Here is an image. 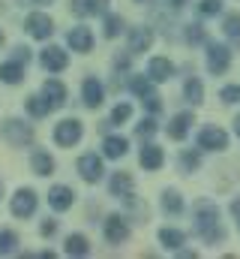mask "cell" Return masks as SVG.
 Listing matches in <instances>:
<instances>
[{"mask_svg":"<svg viewBox=\"0 0 240 259\" xmlns=\"http://www.w3.org/2000/svg\"><path fill=\"white\" fill-rule=\"evenodd\" d=\"M180 163H183V169H198V166H201V157H198L195 151H186V154L180 157Z\"/></svg>","mask_w":240,"mask_h":259,"instance_id":"cell-36","label":"cell"},{"mask_svg":"<svg viewBox=\"0 0 240 259\" xmlns=\"http://www.w3.org/2000/svg\"><path fill=\"white\" fill-rule=\"evenodd\" d=\"M186 39H189V42H204V30H201V24H189Z\"/></svg>","mask_w":240,"mask_h":259,"instance_id":"cell-38","label":"cell"},{"mask_svg":"<svg viewBox=\"0 0 240 259\" xmlns=\"http://www.w3.org/2000/svg\"><path fill=\"white\" fill-rule=\"evenodd\" d=\"M108 190L111 196H123V199H132L135 196V187H132V178L126 172H114L111 181H108Z\"/></svg>","mask_w":240,"mask_h":259,"instance_id":"cell-16","label":"cell"},{"mask_svg":"<svg viewBox=\"0 0 240 259\" xmlns=\"http://www.w3.org/2000/svg\"><path fill=\"white\" fill-rule=\"evenodd\" d=\"M15 247H18V235L9 232V229H3V232H0V256L15 253Z\"/></svg>","mask_w":240,"mask_h":259,"instance_id":"cell-29","label":"cell"},{"mask_svg":"<svg viewBox=\"0 0 240 259\" xmlns=\"http://www.w3.org/2000/svg\"><path fill=\"white\" fill-rule=\"evenodd\" d=\"M84 9L87 15H102L108 9V0H84Z\"/></svg>","mask_w":240,"mask_h":259,"instance_id":"cell-33","label":"cell"},{"mask_svg":"<svg viewBox=\"0 0 240 259\" xmlns=\"http://www.w3.org/2000/svg\"><path fill=\"white\" fill-rule=\"evenodd\" d=\"M135 130H138V136H141V139H150V136L156 133V121H153V118H144Z\"/></svg>","mask_w":240,"mask_h":259,"instance_id":"cell-35","label":"cell"},{"mask_svg":"<svg viewBox=\"0 0 240 259\" xmlns=\"http://www.w3.org/2000/svg\"><path fill=\"white\" fill-rule=\"evenodd\" d=\"M42 97L51 103V109H60V106L66 103V88L60 84L57 78H48V81L42 84Z\"/></svg>","mask_w":240,"mask_h":259,"instance_id":"cell-18","label":"cell"},{"mask_svg":"<svg viewBox=\"0 0 240 259\" xmlns=\"http://www.w3.org/2000/svg\"><path fill=\"white\" fill-rule=\"evenodd\" d=\"M234 133L240 136V115H237V121H234Z\"/></svg>","mask_w":240,"mask_h":259,"instance_id":"cell-45","label":"cell"},{"mask_svg":"<svg viewBox=\"0 0 240 259\" xmlns=\"http://www.w3.org/2000/svg\"><path fill=\"white\" fill-rule=\"evenodd\" d=\"M144 103H147V109H150L153 115H156V112L162 109V103H159V97H156V94H150V97H144Z\"/></svg>","mask_w":240,"mask_h":259,"instance_id":"cell-39","label":"cell"},{"mask_svg":"<svg viewBox=\"0 0 240 259\" xmlns=\"http://www.w3.org/2000/svg\"><path fill=\"white\" fill-rule=\"evenodd\" d=\"M195 235L201 241H207V244L225 241V229L219 223V208L213 202H207V199H201L195 205Z\"/></svg>","mask_w":240,"mask_h":259,"instance_id":"cell-1","label":"cell"},{"mask_svg":"<svg viewBox=\"0 0 240 259\" xmlns=\"http://www.w3.org/2000/svg\"><path fill=\"white\" fill-rule=\"evenodd\" d=\"M150 42H153V33H150V27H135V30L129 33V52H132V55H141V52H147V49H150Z\"/></svg>","mask_w":240,"mask_h":259,"instance_id":"cell-17","label":"cell"},{"mask_svg":"<svg viewBox=\"0 0 240 259\" xmlns=\"http://www.w3.org/2000/svg\"><path fill=\"white\" fill-rule=\"evenodd\" d=\"M21 3H27V6H42V3H51V0H21Z\"/></svg>","mask_w":240,"mask_h":259,"instance_id":"cell-43","label":"cell"},{"mask_svg":"<svg viewBox=\"0 0 240 259\" xmlns=\"http://www.w3.org/2000/svg\"><path fill=\"white\" fill-rule=\"evenodd\" d=\"M81 133H84V127H81L78 118H66L54 127V142L60 148H72L75 142H81Z\"/></svg>","mask_w":240,"mask_h":259,"instance_id":"cell-2","label":"cell"},{"mask_svg":"<svg viewBox=\"0 0 240 259\" xmlns=\"http://www.w3.org/2000/svg\"><path fill=\"white\" fill-rule=\"evenodd\" d=\"M198 148H204V151H225V148H228V136H225V130L204 127L201 133H198Z\"/></svg>","mask_w":240,"mask_h":259,"instance_id":"cell-5","label":"cell"},{"mask_svg":"<svg viewBox=\"0 0 240 259\" xmlns=\"http://www.w3.org/2000/svg\"><path fill=\"white\" fill-rule=\"evenodd\" d=\"M228 64H231V52L225 49V46H210L207 49V69L213 72V75H222L225 69H228Z\"/></svg>","mask_w":240,"mask_h":259,"instance_id":"cell-7","label":"cell"},{"mask_svg":"<svg viewBox=\"0 0 240 259\" xmlns=\"http://www.w3.org/2000/svg\"><path fill=\"white\" fill-rule=\"evenodd\" d=\"M222 103H240V84H228V88H222Z\"/></svg>","mask_w":240,"mask_h":259,"instance_id":"cell-34","label":"cell"},{"mask_svg":"<svg viewBox=\"0 0 240 259\" xmlns=\"http://www.w3.org/2000/svg\"><path fill=\"white\" fill-rule=\"evenodd\" d=\"M159 241H162L168 250H177L180 244L186 241V235H183L180 229H168V226H165V229H159Z\"/></svg>","mask_w":240,"mask_h":259,"instance_id":"cell-24","label":"cell"},{"mask_svg":"<svg viewBox=\"0 0 240 259\" xmlns=\"http://www.w3.org/2000/svg\"><path fill=\"white\" fill-rule=\"evenodd\" d=\"M183 91H186V100H189L192 106H198V103L204 100V88H201V81H198V78H189Z\"/></svg>","mask_w":240,"mask_h":259,"instance_id":"cell-28","label":"cell"},{"mask_svg":"<svg viewBox=\"0 0 240 259\" xmlns=\"http://www.w3.org/2000/svg\"><path fill=\"white\" fill-rule=\"evenodd\" d=\"M27 112H30L33 118H45V115L51 112V103H48L45 97H27Z\"/></svg>","mask_w":240,"mask_h":259,"instance_id":"cell-25","label":"cell"},{"mask_svg":"<svg viewBox=\"0 0 240 259\" xmlns=\"http://www.w3.org/2000/svg\"><path fill=\"white\" fill-rule=\"evenodd\" d=\"M78 175H81L87 184H96V181L102 178V160H99L96 154H84V157L78 160Z\"/></svg>","mask_w":240,"mask_h":259,"instance_id":"cell-8","label":"cell"},{"mask_svg":"<svg viewBox=\"0 0 240 259\" xmlns=\"http://www.w3.org/2000/svg\"><path fill=\"white\" fill-rule=\"evenodd\" d=\"M39 229H42V235H54V229H57V223H54V220H45V223H42Z\"/></svg>","mask_w":240,"mask_h":259,"instance_id":"cell-41","label":"cell"},{"mask_svg":"<svg viewBox=\"0 0 240 259\" xmlns=\"http://www.w3.org/2000/svg\"><path fill=\"white\" fill-rule=\"evenodd\" d=\"M201 15H216L219 9H222V0H201Z\"/></svg>","mask_w":240,"mask_h":259,"instance_id":"cell-37","label":"cell"},{"mask_svg":"<svg viewBox=\"0 0 240 259\" xmlns=\"http://www.w3.org/2000/svg\"><path fill=\"white\" fill-rule=\"evenodd\" d=\"M0 136H3L9 145H15V148H24V145L33 142V130L27 127V124H21V121H6L3 130H0Z\"/></svg>","mask_w":240,"mask_h":259,"instance_id":"cell-3","label":"cell"},{"mask_svg":"<svg viewBox=\"0 0 240 259\" xmlns=\"http://www.w3.org/2000/svg\"><path fill=\"white\" fill-rule=\"evenodd\" d=\"M231 211L237 214V229H240V199H234V202H231Z\"/></svg>","mask_w":240,"mask_h":259,"instance_id":"cell-42","label":"cell"},{"mask_svg":"<svg viewBox=\"0 0 240 259\" xmlns=\"http://www.w3.org/2000/svg\"><path fill=\"white\" fill-rule=\"evenodd\" d=\"M129 115H132V106H129V103H117L108 124H123V121H129Z\"/></svg>","mask_w":240,"mask_h":259,"instance_id":"cell-31","label":"cell"},{"mask_svg":"<svg viewBox=\"0 0 240 259\" xmlns=\"http://www.w3.org/2000/svg\"><path fill=\"white\" fill-rule=\"evenodd\" d=\"M120 30H123V18L120 15H105V36L114 39Z\"/></svg>","mask_w":240,"mask_h":259,"instance_id":"cell-30","label":"cell"},{"mask_svg":"<svg viewBox=\"0 0 240 259\" xmlns=\"http://www.w3.org/2000/svg\"><path fill=\"white\" fill-rule=\"evenodd\" d=\"M138 160H141V166H144V169L156 172V169L165 163V154H162V148H159V145H144V148H141V154H138Z\"/></svg>","mask_w":240,"mask_h":259,"instance_id":"cell-14","label":"cell"},{"mask_svg":"<svg viewBox=\"0 0 240 259\" xmlns=\"http://www.w3.org/2000/svg\"><path fill=\"white\" fill-rule=\"evenodd\" d=\"M12 58H15V61H21V64H27V61H30V52H27V49H24V46H18V49H15V55H12Z\"/></svg>","mask_w":240,"mask_h":259,"instance_id":"cell-40","label":"cell"},{"mask_svg":"<svg viewBox=\"0 0 240 259\" xmlns=\"http://www.w3.org/2000/svg\"><path fill=\"white\" fill-rule=\"evenodd\" d=\"M129 88H132V94H138V97L144 100V97L153 94V78H141V75H135V78L129 81Z\"/></svg>","mask_w":240,"mask_h":259,"instance_id":"cell-27","label":"cell"},{"mask_svg":"<svg viewBox=\"0 0 240 259\" xmlns=\"http://www.w3.org/2000/svg\"><path fill=\"white\" fill-rule=\"evenodd\" d=\"M126 148H129V142H126L123 136H108V139L102 142V154H105L108 160H120V157L126 154Z\"/></svg>","mask_w":240,"mask_h":259,"instance_id":"cell-20","label":"cell"},{"mask_svg":"<svg viewBox=\"0 0 240 259\" xmlns=\"http://www.w3.org/2000/svg\"><path fill=\"white\" fill-rule=\"evenodd\" d=\"M0 42H3V30H0Z\"/></svg>","mask_w":240,"mask_h":259,"instance_id":"cell-47","label":"cell"},{"mask_svg":"<svg viewBox=\"0 0 240 259\" xmlns=\"http://www.w3.org/2000/svg\"><path fill=\"white\" fill-rule=\"evenodd\" d=\"M168 3H171V6H174V9H180V6H183V3H186V0H168Z\"/></svg>","mask_w":240,"mask_h":259,"instance_id":"cell-44","label":"cell"},{"mask_svg":"<svg viewBox=\"0 0 240 259\" xmlns=\"http://www.w3.org/2000/svg\"><path fill=\"white\" fill-rule=\"evenodd\" d=\"M189 127H192V115H189V112H180V115L171 118V124H168V136H171L174 142H183L186 133H189Z\"/></svg>","mask_w":240,"mask_h":259,"instance_id":"cell-19","label":"cell"},{"mask_svg":"<svg viewBox=\"0 0 240 259\" xmlns=\"http://www.w3.org/2000/svg\"><path fill=\"white\" fill-rule=\"evenodd\" d=\"M24 27H27V33H30L33 39H48V36L54 33V21H51L45 12H30L27 21H24Z\"/></svg>","mask_w":240,"mask_h":259,"instance_id":"cell-4","label":"cell"},{"mask_svg":"<svg viewBox=\"0 0 240 259\" xmlns=\"http://www.w3.org/2000/svg\"><path fill=\"white\" fill-rule=\"evenodd\" d=\"M105 238H108L111 244L126 241V238H129V223H126L123 217H108V220H105Z\"/></svg>","mask_w":240,"mask_h":259,"instance_id":"cell-12","label":"cell"},{"mask_svg":"<svg viewBox=\"0 0 240 259\" xmlns=\"http://www.w3.org/2000/svg\"><path fill=\"white\" fill-rule=\"evenodd\" d=\"M30 169H33L36 175H51V172H54V160H51V154L36 151V154L30 157Z\"/></svg>","mask_w":240,"mask_h":259,"instance_id":"cell-22","label":"cell"},{"mask_svg":"<svg viewBox=\"0 0 240 259\" xmlns=\"http://www.w3.org/2000/svg\"><path fill=\"white\" fill-rule=\"evenodd\" d=\"M225 33H228L234 42H240V15H228V18H225Z\"/></svg>","mask_w":240,"mask_h":259,"instance_id":"cell-32","label":"cell"},{"mask_svg":"<svg viewBox=\"0 0 240 259\" xmlns=\"http://www.w3.org/2000/svg\"><path fill=\"white\" fill-rule=\"evenodd\" d=\"M147 75H150L153 81H168V78L174 75V64H171L168 58H153V61L147 64Z\"/></svg>","mask_w":240,"mask_h":259,"instance_id":"cell-15","label":"cell"},{"mask_svg":"<svg viewBox=\"0 0 240 259\" xmlns=\"http://www.w3.org/2000/svg\"><path fill=\"white\" fill-rule=\"evenodd\" d=\"M66 42H69V49L72 52H90V46H93V33L87 30V27H72L69 30V36H66Z\"/></svg>","mask_w":240,"mask_h":259,"instance_id":"cell-10","label":"cell"},{"mask_svg":"<svg viewBox=\"0 0 240 259\" xmlns=\"http://www.w3.org/2000/svg\"><path fill=\"white\" fill-rule=\"evenodd\" d=\"M42 66H45V69H51V72H63V69L69 66V58H66V52H63V49L48 46V49L42 52Z\"/></svg>","mask_w":240,"mask_h":259,"instance_id":"cell-9","label":"cell"},{"mask_svg":"<svg viewBox=\"0 0 240 259\" xmlns=\"http://www.w3.org/2000/svg\"><path fill=\"white\" fill-rule=\"evenodd\" d=\"M81 97H84V106L87 109H99L102 106V84L96 81V78H84V84H81Z\"/></svg>","mask_w":240,"mask_h":259,"instance_id":"cell-11","label":"cell"},{"mask_svg":"<svg viewBox=\"0 0 240 259\" xmlns=\"http://www.w3.org/2000/svg\"><path fill=\"white\" fill-rule=\"evenodd\" d=\"M72 202H75V193H72L69 187H63V184H57V187L48 190V205H51L54 211H66V208H72Z\"/></svg>","mask_w":240,"mask_h":259,"instance_id":"cell-13","label":"cell"},{"mask_svg":"<svg viewBox=\"0 0 240 259\" xmlns=\"http://www.w3.org/2000/svg\"><path fill=\"white\" fill-rule=\"evenodd\" d=\"M135 3H150V0H135Z\"/></svg>","mask_w":240,"mask_h":259,"instance_id":"cell-46","label":"cell"},{"mask_svg":"<svg viewBox=\"0 0 240 259\" xmlns=\"http://www.w3.org/2000/svg\"><path fill=\"white\" fill-rule=\"evenodd\" d=\"M9 208H12L15 217H30V214L36 211V193H33L30 187H21L18 193L12 196V205H9Z\"/></svg>","mask_w":240,"mask_h":259,"instance_id":"cell-6","label":"cell"},{"mask_svg":"<svg viewBox=\"0 0 240 259\" xmlns=\"http://www.w3.org/2000/svg\"><path fill=\"white\" fill-rule=\"evenodd\" d=\"M24 78V64L21 61H9V64H0V81H6V84H18Z\"/></svg>","mask_w":240,"mask_h":259,"instance_id":"cell-21","label":"cell"},{"mask_svg":"<svg viewBox=\"0 0 240 259\" xmlns=\"http://www.w3.org/2000/svg\"><path fill=\"white\" fill-rule=\"evenodd\" d=\"M66 253H69V256H87V253H90L87 238H84V235H69V238H66Z\"/></svg>","mask_w":240,"mask_h":259,"instance_id":"cell-23","label":"cell"},{"mask_svg":"<svg viewBox=\"0 0 240 259\" xmlns=\"http://www.w3.org/2000/svg\"><path fill=\"white\" fill-rule=\"evenodd\" d=\"M162 211L165 214H180L183 211V199H180L177 190H165L162 193Z\"/></svg>","mask_w":240,"mask_h":259,"instance_id":"cell-26","label":"cell"}]
</instances>
